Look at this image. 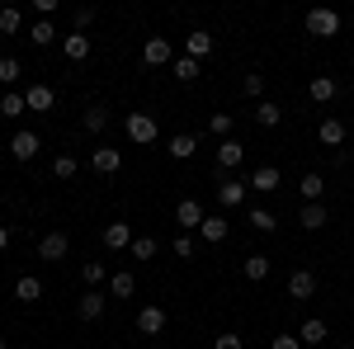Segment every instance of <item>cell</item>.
Returning a JSON list of instances; mask_svg holds the SVG:
<instances>
[{
	"label": "cell",
	"instance_id": "obj_28",
	"mask_svg": "<svg viewBox=\"0 0 354 349\" xmlns=\"http://www.w3.org/2000/svg\"><path fill=\"white\" fill-rule=\"evenodd\" d=\"M19 76H24V66H19V57H0V85H19Z\"/></svg>",
	"mask_w": 354,
	"mask_h": 349
},
{
	"label": "cell",
	"instance_id": "obj_19",
	"mask_svg": "<svg viewBox=\"0 0 354 349\" xmlns=\"http://www.w3.org/2000/svg\"><path fill=\"white\" fill-rule=\"evenodd\" d=\"M250 189H255V194H274V189H279V165H255Z\"/></svg>",
	"mask_w": 354,
	"mask_h": 349
},
{
	"label": "cell",
	"instance_id": "obj_41",
	"mask_svg": "<svg viewBox=\"0 0 354 349\" xmlns=\"http://www.w3.org/2000/svg\"><path fill=\"white\" fill-rule=\"evenodd\" d=\"M245 95H250V100H260V95H265V76H245V85H241Z\"/></svg>",
	"mask_w": 354,
	"mask_h": 349
},
{
	"label": "cell",
	"instance_id": "obj_29",
	"mask_svg": "<svg viewBox=\"0 0 354 349\" xmlns=\"http://www.w3.org/2000/svg\"><path fill=\"white\" fill-rule=\"evenodd\" d=\"M24 109H28L24 90H10V95H5V100H0V113H5V118H19V113H24Z\"/></svg>",
	"mask_w": 354,
	"mask_h": 349
},
{
	"label": "cell",
	"instance_id": "obj_42",
	"mask_svg": "<svg viewBox=\"0 0 354 349\" xmlns=\"http://www.w3.org/2000/svg\"><path fill=\"white\" fill-rule=\"evenodd\" d=\"M71 19H76V33H85V28L95 24V10H76V15H71Z\"/></svg>",
	"mask_w": 354,
	"mask_h": 349
},
{
	"label": "cell",
	"instance_id": "obj_4",
	"mask_svg": "<svg viewBox=\"0 0 354 349\" xmlns=\"http://www.w3.org/2000/svg\"><path fill=\"white\" fill-rule=\"evenodd\" d=\"M118 165H123V151L109 147V142H100V147L90 151V170H100V175H113Z\"/></svg>",
	"mask_w": 354,
	"mask_h": 349
},
{
	"label": "cell",
	"instance_id": "obj_47",
	"mask_svg": "<svg viewBox=\"0 0 354 349\" xmlns=\"http://www.w3.org/2000/svg\"><path fill=\"white\" fill-rule=\"evenodd\" d=\"M0 349H10V340H5V335H0Z\"/></svg>",
	"mask_w": 354,
	"mask_h": 349
},
{
	"label": "cell",
	"instance_id": "obj_30",
	"mask_svg": "<svg viewBox=\"0 0 354 349\" xmlns=\"http://www.w3.org/2000/svg\"><path fill=\"white\" fill-rule=\"evenodd\" d=\"M241 274L250 279V283H260V279H270V260H265V255H250V260L241 265Z\"/></svg>",
	"mask_w": 354,
	"mask_h": 349
},
{
	"label": "cell",
	"instance_id": "obj_14",
	"mask_svg": "<svg viewBox=\"0 0 354 349\" xmlns=\"http://www.w3.org/2000/svg\"><path fill=\"white\" fill-rule=\"evenodd\" d=\"M24 100H28V109H33V113H53V85H28L24 90Z\"/></svg>",
	"mask_w": 354,
	"mask_h": 349
},
{
	"label": "cell",
	"instance_id": "obj_31",
	"mask_svg": "<svg viewBox=\"0 0 354 349\" xmlns=\"http://www.w3.org/2000/svg\"><path fill=\"white\" fill-rule=\"evenodd\" d=\"M19 28H24L19 5H5V10H0V33H19Z\"/></svg>",
	"mask_w": 354,
	"mask_h": 349
},
{
	"label": "cell",
	"instance_id": "obj_37",
	"mask_svg": "<svg viewBox=\"0 0 354 349\" xmlns=\"http://www.w3.org/2000/svg\"><path fill=\"white\" fill-rule=\"evenodd\" d=\"M76 170H81V165H76V156H57V161H53V175H57V180H76Z\"/></svg>",
	"mask_w": 354,
	"mask_h": 349
},
{
	"label": "cell",
	"instance_id": "obj_43",
	"mask_svg": "<svg viewBox=\"0 0 354 349\" xmlns=\"http://www.w3.org/2000/svg\"><path fill=\"white\" fill-rule=\"evenodd\" d=\"M175 255L189 260V255H194V236H175Z\"/></svg>",
	"mask_w": 354,
	"mask_h": 349
},
{
	"label": "cell",
	"instance_id": "obj_17",
	"mask_svg": "<svg viewBox=\"0 0 354 349\" xmlns=\"http://www.w3.org/2000/svg\"><path fill=\"white\" fill-rule=\"evenodd\" d=\"M62 53L71 57V62H85V57H90V33H76V28H71V33L62 38Z\"/></svg>",
	"mask_w": 354,
	"mask_h": 349
},
{
	"label": "cell",
	"instance_id": "obj_1",
	"mask_svg": "<svg viewBox=\"0 0 354 349\" xmlns=\"http://www.w3.org/2000/svg\"><path fill=\"white\" fill-rule=\"evenodd\" d=\"M123 128H128V137H133L137 147H151V142H156V133H161L151 113H128V123H123Z\"/></svg>",
	"mask_w": 354,
	"mask_h": 349
},
{
	"label": "cell",
	"instance_id": "obj_40",
	"mask_svg": "<svg viewBox=\"0 0 354 349\" xmlns=\"http://www.w3.org/2000/svg\"><path fill=\"white\" fill-rule=\"evenodd\" d=\"M213 349H245V340L236 335V330H222L218 340H213Z\"/></svg>",
	"mask_w": 354,
	"mask_h": 349
},
{
	"label": "cell",
	"instance_id": "obj_18",
	"mask_svg": "<svg viewBox=\"0 0 354 349\" xmlns=\"http://www.w3.org/2000/svg\"><path fill=\"white\" fill-rule=\"evenodd\" d=\"M317 142H322V147H340V142H345V123H340V118H322V123H317Z\"/></svg>",
	"mask_w": 354,
	"mask_h": 349
},
{
	"label": "cell",
	"instance_id": "obj_38",
	"mask_svg": "<svg viewBox=\"0 0 354 349\" xmlns=\"http://www.w3.org/2000/svg\"><path fill=\"white\" fill-rule=\"evenodd\" d=\"M81 279H85V288H95V283H104V279H109V269L90 260V265H81Z\"/></svg>",
	"mask_w": 354,
	"mask_h": 349
},
{
	"label": "cell",
	"instance_id": "obj_12",
	"mask_svg": "<svg viewBox=\"0 0 354 349\" xmlns=\"http://www.w3.org/2000/svg\"><path fill=\"white\" fill-rule=\"evenodd\" d=\"M288 293L298 297V302H307V297H317V274H312V269H298V274L288 279Z\"/></svg>",
	"mask_w": 354,
	"mask_h": 349
},
{
	"label": "cell",
	"instance_id": "obj_23",
	"mask_svg": "<svg viewBox=\"0 0 354 349\" xmlns=\"http://www.w3.org/2000/svg\"><path fill=\"white\" fill-rule=\"evenodd\" d=\"M38 297H43V283H38L33 274L15 279V302H38Z\"/></svg>",
	"mask_w": 354,
	"mask_h": 349
},
{
	"label": "cell",
	"instance_id": "obj_2",
	"mask_svg": "<svg viewBox=\"0 0 354 349\" xmlns=\"http://www.w3.org/2000/svg\"><path fill=\"white\" fill-rule=\"evenodd\" d=\"M307 33H312V38H335V33H340V15H335V10H312V15H307Z\"/></svg>",
	"mask_w": 354,
	"mask_h": 349
},
{
	"label": "cell",
	"instance_id": "obj_24",
	"mask_svg": "<svg viewBox=\"0 0 354 349\" xmlns=\"http://www.w3.org/2000/svg\"><path fill=\"white\" fill-rule=\"evenodd\" d=\"M133 293H137V279L128 274V269L109 274V297H133Z\"/></svg>",
	"mask_w": 354,
	"mask_h": 349
},
{
	"label": "cell",
	"instance_id": "obj_39",
	"mask_svg": "<svg viewBox=\"0 0 354 349\" xmlns=\"http://www.w3.org/2000/svg\"><path fill=\"white\" fill-rule=\"evenodd\" d=\"M128 250H133V260H142V265H147V260L156 255V241H151V236H137V241L128 245Z\"/></svg>",
	"mask_w": 354,
	"mask_h": 349
},
{
	"label": "cell",
	"instance_id": "obj_13",
	"mask_svg": "<svg viewBox=\"0 0 354 349\" xmlns=\"http://www.w3.org/2000/svg\"><path fill=\"white\" fill-rule=\"evenodd\" d=\"M133 241H137V236H133L128 222H109V227H104V245H109V250H128Z\"/></svg>",
	"mask_w": 354,
	"mask_h": 349
},
{
	"label": "cell",
	"instance_id": "obj_22",
	"mask_svg": "<svg viewBox=\"0 0 354 349\" xmlns=\"http://www.w3.org/2000/svg\"><path fill=\"white\" fill-rule=\"evenodd\" d=\"M241 142H236V137H227V142H222L218 147V170H236V165H241Z\"/></svg>",
	"mask_w": 354,
	"mask_h": 349
},
{
	"label": "cell",
	"instance_id": "obj_27",
	"mask_svg": "<svg viewBox=\"0 0 354 349\" xmlns=\"http://www.w3.org/2000/svg\"><path fill=\"white\" fill-rule=\"evenodd\" d=\"M279 118H283V113H279L274 100H260V104H255V123H260V128H279Z\"/></svg>",
	"mask_w": 354,
	"mask_h": 349
},
{
	"label": "cell",
	"instance_id": "obj_36",
	"mask_svg": "<svg viewBox=\"0 0 354 349\" xmlns=\"http://www.w3.org/2000/svg\"><path fill=\"white\" fill-rule=\"evenodd\" d=\"M109 128V109H90L85 113V133H104Z\"/></svg>",
	"mask_w": 354,
	"mask_h": 349
},
{
	"label": "cell",
	"instance_id": "obj_21",
	"mask_svg": "<svg viewBox=\"0 0 354 349\" xmlns=\"http://www.w3.org/2000/svg\"><path fill=\"white\" fill-rule=\"evenodd\" d=\"M298 227L302 232H322V227H326V208H322V203H302Z\"/></svg>",
	"mask_w": 354,
	"mask_h": 349
},
{
	"label": "cell",
	"instance_id": "obj_15",
	"mask_svg": "<svg viewBox=\"0 0 354 349\" xmlns=\"http://www.w3.org/2000/svg\"><path fill=\"white\" fill-rule=\"evenodd\" d=\"M165 151H170L175 161H189L194 151H198V137H194V133H175L170 142H165Z\"/></svg>",
	"mask_w": 354,
	"mask_h": 349
},
{
	"label": "cell",
	"instance_id": "obj_35",
	"mask_svg": "<svg viewBox=\"0 0 354 349\" xmlns=\"http://www.w3.org/2000/svg\"><path fill=\"white\" fill-rule=\"evenodd\" d=\"M53 38H57V33H53V24H48V19H38V24L28 28V43H38V48H48Z\"/></svg>",
	"mask_w": 354,
	"mask_h": 349
},
{
	"label": "cell",
	"instance_id": "obj_26",
	"mask_svg": "<svg viewBox=\"0 0 354 349\" xmlns=\"http://www.w3.org/2000/svg\"><path fill=\"white\" fill-rule=\"evenodd\" d=\"M326 335H330L326 321H317V317H312V321H302V330H298V340H302V345H322Z\"/></svg>",
	"mask_w": 354,
	"mask_h": 349
},
{
	"label": "cell",
	"instance_id": "obj_7",
	"mask_svg": "<svg viewBox=\"0 0 354 349\" xmlns=\"http://www.w3.org/2000/svg\"><path fill=\"white\" fill-rule=\"evenodd\" d=\"M245 194H250V180H222L218 185V203L222 208H241Z\"/></svg>",
	"mask_w": 354,
	"mask_h": 349
},
{
	"label": "cell",
	"instance_id": "obj_44",
	"mask_svg": "<svg viewBox=\"0 0 354 349\" xmlns=\"http://www.w3.org/2000/svg\"><path fill=\"white\" fill-rule=\"evenodd\" d=\"M270 349H302L298 335H279V340H270Z\"/></svg>",
	"mask_w": 354,
	"mask_h": 349
},
{
	"label": "cell",
	"instance_id": "obj_16",
	"mask_svg": "<svg viewBox=\"0 0 354 349\" xmlns=\"http://www.w3.org/2000/svg\"><path fill=\"white\" fill-rule=\"evenodd\" d=\"M198 232H203V241H213V245H218V241H227V232H232V222H227L222 213H208V217H203V227H198Z\"/></svg>",
	"mask_w": 354,
	"mask_h": 349
},
{
	"label": "cell",
	"instance_id": "obj_45",
	"mask_svg": "<svg viewBox=\"0 0 354 349\" xmlns=\"http://www.w3.org/2000/svg\"><path fill=\"white\" fill-rule=\"evenodd\" d=\"M33 10H38L43 19H48V15H57V0H33Z\"/></svg>",
	"mask_w": 354,
	"mask_h": 349
},
{
	"label": "cell",
	"instance_id": "obj_48",
	"mask_svg": "<svg viewBox=\"0 0 354 349\" xmlns=\"http://www.w3.org/2000/svg\"><path fill=\"white\" fill-rule=\"evenodd\" d=\"M345 349H354V345H345Z\"/></svg>",
	"mask_w": 354,
	"mask_h": 349
},
{
	"label": "cell",
	"instance_id": "obj_6",
	"mask_svg": "<svg viewBox=\"0 0 354 349\" xmlns=\"http://www.w3.org/2000/svg\"><path fill=\"white\" fill-rule=\"evenodd\" d=\"M10 156H15V161H33V156H38V133L19 128V133L10 137Z\"/></svg>",
	"mask_w": 354,
	"mask_h": 349
},
{
	"label": "cell",
	"instance_id": "obj_9",
	"mask_svg": "<svg viewBox=\"0 0 354 349\" xmlns=\"http://www.w3.org/2000/svg\"><path fill=\"white\" fill-rule=\"evenodd\" d=\"M208 53H213V33H208V28H194L189 38H185V57H194V62H203Z\"/></svg>",
	"mask_w": 354,
	"mask_h": 349
},
{
	"label": "cell",
	"instance_id": "obj_32",
	"mask_svg": "<svg viewBox=\"0 0 354 349\" xmlns=\"http://www.w3.org/2000/svg\"><path fill=\"white\" fill-rule=\"evenodd\" d=\"M170 71H175V81L189 85L194 76H198V62H194V57H175V62H170Z\"/></svg>",
	"mask_w": 354,
	"mask_h": 349
},
{
	"label": "cell",
	"instance_id": "obj_25",
	"mask_svg": "<svg viewBox=\"0 0 354 349\" xmlns=\"http://www.w3.org/2000/svg\"><path fill=\"white\" fill-rule=\"evenodd\" d=\"M322 189H326V180L312 170V175H302V185H298V194L307 198V203H322Z\"/></svg>",
	"mask_w": 354,
	"mask_h": 349
},
{
	"label": "cell",
	"instance_id": "obj_20",
	"mask_svg": "<svg viewBox=\"0 0 354 349\" xmlns=\"http://www.w3.org/2000/svg\"><path fill=\"white\" fill-rule=\"evenodd\" d=\"M175 222H180V227H203V203L180 198V203H175Z\"/></svg>",
	"mask_w": 354,
	"mask_h": 349
},
{
	"label": "cell",
	"instance_id": "obj_3",
	"mask_svg": "<svg viewBox=\"0 0 354 349\" xmlns=\"http://www.w3.org/2000/svg\"><path fill=\"white\" fill-rule=\"evenodd\" d=\"M142 62H147V66H170V62H175L170 38H147V43H142Z\"/></svg>",
	"mask_w": 354,
	"mask_h": 349
},
{
	"label": "cell",
	"instance_id": "obj_34",
	"mask_svg": "<svg viewBox=\"0 0 354 349\" xmlns=\"http://www.w3.org/2000/svg\"><path fill=\"white\" fill-rule=\"evenodd\" d=\"M250 227H255V232H279V222H274L270 208H250Z\"/></svg>",
	"mask_w": 354,
	"mask_h": 349
},
{
	"label": "cell",
	"instance_id": "obj_10",
	"mask_svg": "<svg viewBox=\"0 0 354 349\" xmlns=\"http://www.w3.org/2000/svg\"><path fill=\"white\" fill-rule=\"evenodd\" d=\"M307 95H312V104H330V100L340 95V85H335V76H312Z\"/></svg>",
	"mask_w": 354,
	"mask_h": 349
},
{
	"label": "cell",
	"instance_id": "obj_46",
	"mask_svg": "<svg viewBox=\"0 0 354 349\" xmlns=\"http://www.w3.org/2000/svg\"><path fill=\"white\" fill-rule=\"evenodd\" d=\"M5 245H10V232H5V227H0V250H5Z\"/></svg>",
	"mask_w": 354,
	"mask_h": 349
},
{
	"label": "cell",
	"instance_id": "obj_11",
	"mask_svg": "<svg viewBox=\"0 0 354 349\" xmlns=\"http://www.w3.org/2000/svg\"><path fill=\"white\" fill-rule=\"evenodd\" d=\"M137 330H142V335H161L165 330V307H142V312H137Z\"/></svg>",
	"mask_w": 354,
	"mask_h": 349
},
{
	"label": "cell",
	"instance_id": "obj_33",
	"mask_svg": "<svg viewBox=\"0 0 354 349\" xmlns=\"http://www.w3.org/2000/svg\"><path fill=\"white\" fill-rule=\"evenodd\" d=\"M232 123H236L232 113H213V118H208V133H213V137H222V142H227V137H232Z\"/></svg>",
	"mask_w": 354,
	"mask_h": 349
},
{
	"label": "cell",
	"instance_id": "obj_8",
	"mask_svg": "<svg viewBox=\"0 0 354 349\" xmlns=\"http://www.w3.org/2000/svg\"><path fill=\"white\" fill-rule=\"evenodd\" d=\"M104 302H109V297L90 288V293H85L81 302H76V317H81V321H100V317H104Z\"/></svg>",
	"mask_w": 354,
	"mask_h": 349
},
{
	"label": "cell",
	"instance_id": "obj_5",
	"mask_svg": "<svg viewBox=\"0 0 354 349\" xmlns=\"http://www.w3.org/2000/svg\"><path fill=\"white\" fill-rule=\"evenodd\" d=\"M66 250H71V241H66V232H48V236L38 241V255H43L48 265H57V260H66Z\"/></svg>",
	"mask_w": 354,
	"mask_h": 349
}]
</instances>
